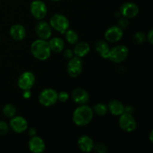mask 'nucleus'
<instances>
[{
  "label": "nucleus",
  "instance_id": "nucleus-36",
  "mask_svg": "<svg viewBox=\"0 0 153 153\" xmlns=\"http://www.w3.org/2000/svg\"><path fill=\"white\" fill-rule=\"evenodd\" d=\"M52 1H61V0H51Z\"/></svg>",
  "mask_w": 153,
  "mask_h": 153
},
{
  "label": "nucleus",
  "instance_id": "nucleus-1",
  "mask_svg": "<svg viewBox=\"0 0 153 153\" xmlns=\"http://www.w3.org/2000/svg\"><path fill=\"white\" fill-rule=\"evenodd\" d=\"M94 117V111L90 106L81 105L75 109L73 114V121L78 126H85L88 125Z\"/></svg>",
  "mask_w": 153,
  "mask_h": 153
},
{
  "label": "nucleus",
  "instance_id": "nucleus-30",
  "mask_svg": "<svg viewBox=\"0 0 153 153\" xmlns=\"http://www.w3.org/2000/svg\"><path fill=\"white\" fill-rule=\"evenodd\" d=\"M64 57L66 58V59L70 60V58H72L74 55V53H73V51H72L71 49H66V50L64 51Z\"/></svg>",
  "mask_w": 153,
  "mask_h": 153
},
{
  "label": "nucleus",
  "instance_id": "nucleus-20",
  "mask_svg": "<svg viewBox=\"0 0 153 153\" xmlns=\"http://www.w3.org/2000/svg\"><path fill=\"white\" fill-rule=\"evenodd\" d=\"M91 50L90 45L86 42H79L76 43L73 49V53L75 56L79 57V58H83L85 55H88Z\"/></svg>",
  "mask_w": 153,
  "mask_h": 153
},
{
  "label": "nucleus",
  "instance_id": "nucleus-13",
  "mask_svg": "<svg viewBox=\"0 0 153 153\" xmlns=\"http://www.w3.org/2000/svg\"><path fill=\"white\" fill-rule=\"evenodd\" d=\"M104 36L106 41L110 42V43H116L123 38V31L119 26L114 25L106 30Z\"/></svg>",
  "mask_w": 153,
  "mask_h": 153
},
{
  "label": "nucleus",
  "instance_id": "nucleus-18",
  "mask_svg": "<svg viewBox=\"0 0 153 153\" xmlns=\"http://www.w3.org/2000/svg\"><path fill=\"white\" fill-rule=\"evenodd\" d=\"M108 111L114 116H120L124 113L125 106L120 101L117 100H113L107 105Z\"/></svg>",
  "mask_w": 153,
  "mask_h": 153
},
{
  "label": "nucleus",
  "instance_id": "nucleus-23",
  "mask_svg": "<svg viewBox=\"0 0 153 153\" xmlns=\"http://www.w3.org/2000/svg\"><path fill=\"white\" fill-rule=\"evenodd\" d=\"M93 111L99 116H105L108 111L107 105L104 103H97L93 108Z\"/></svg>",
  "mask_w": 153,
  "mask_h": 153
},
{
  "label": "nucleus",
  "instance_id": "nucleus-11",
  "mask_svg": "<svg viewBox=\"0 0 153 153\" xmlns=\"http://www.w3.org/2000/svg\"><path fill=\"white\" fill-rule=\"evenodd\" d=\"M121 16L127 19H132L137 16L139 13V7L135 3L128 1L121 5L120 9Z\"/></svg>",
  "mask_w": 153,
  "mask_h": 153
},
{
  "label": "nucleus",
  "instance_id": "nucleus-4",
  "mask_svg": "<svg viewBox=\"0 0 153 153\" xmlns=\"http://www.w3.org/2000/svg\"><path fill=\"white\" fill-rule=\"evenodd\" d=\"M128 55V49L124 45H117L111 49L109 52L108 59L116 64L123 62L127 58Z\"/></svg>",
  "mask_w": 153,
  "mask_h": 153
},
{
  "label": "nucleus",
  "instance_id": "nucleus-14",
  "mask_svg": "<svg viewBox=\"0 0 153 153\" xmlns=\"http://www.w3.org/2000/svg\"><path fill=\"white\" fill-rule=\"evenodd\" d=\"M71 97L73 101L79 105L87 104L90 99L88 91L82 88H77L73 90L71 94Z\"/></svg>",
  "mask_w": 153,
  "mask_h": 153
},
{
  "label": "nucleus",
  "instance_id": "nucleus-26",
  "mask_svg": "<svg viewBox=\"0 0 153 153\" xmlns=\"http://www.w3.org/2000/svg\"><path fill=\"white\" fill-rule=\"evenodd\" d=\"M94 149L98 153H106L108 152V147L103 143H94Z\"/></svg>",
  "mask_w": 153,
  "mask_h": 153
},
{
  "label": "nucleus",
  "instance_id": "nucleus-25",
  "mask_svg": "<svg viewBox=\"0 0 153 153\" xmlns=\"http://www.w3.org/2000/svg\"><path fill=\"white\" fill-rule=\"evenodd\" d=\"M133 42L136 44H141L146 40V35L142 31H137L133 36Z\"/></svg>",
  "mask_w": 153,
  "mask_h": 153
},
{
  "label": "nucleus",
  "instance_id": "nucleus-17",
  "mask_svg": "<svg viewBox=\"0 0 153 153\" xmlns=\"http://www.w3.org/2000/svg\"><path fill=\"white\" fill-rule=\"evenodd\" d=\"M77 144L79 149L84 152H91L94 149V140L88 135L81 136L78 140Z\"/></svg>",
  "mask_w": 153,
  "mask_h": 153
},
{
  "label": "nucleus",
  "instance_id": "nucleus-28",
  "mask_svg": "<svg viewBox=\"0 0 153 153\" xmlns=\"http://www.w3.org/2000/svg\"><path fill=\"white\" fill-rule=\"evenodd\" d=\"M69 100V94L66 91H61L58 94V100L61 102H65Z\"/></svg>",
  "mask_w": 153,
  "mask_h": 153
},
{
  "label": "nucleus",
  "instance_id": "nucleus-33",
  "mask_svg": "<svg viewBox=\"0 0 153 153\" xmlns=\"http://www.w3.org/2000/svg\"><path fill=\"white\" fill-rule=\"evenodd\" d=\"M133 111H134V108H133V107H131V106H126V107H125V108H124V112H126V113H128V114H132Z\"/></svg>",
  "mask_w": 153,
  "mask_h": 153
},
{
  "label": "nucleus",
  "instance_id": "nucleus-22",
  "mask_svg": "<svg viewBox=\"0 0 153 153\" xmlns=\"http://www.w3.org/2000/svg\"><path fill=\"white\" fill-rule=\"evenodd\" d=\"M64 34L65 36L66 40L70 44L74 45L79 41V35L74 30L67 29Z\"/></svg>",
  "mask_w": 153,
  "mask_h": 153
},
{
  "label": "nucleus",
  "instance_id": "nucleus-2",
  "mask_svg": "<svg viewBox=\"0 0 153 153\" xmlns=\"http://www.w3.org/2000/svg\"><path fill=\"white\" fill-rule=\"evenodd\" d=\"M31 52L36 59L39 61H46L50 57L52 51L48 41L39 38L31 43Z\"/></svg>",
  "mask_w": 153,
  "mask_h": 153
},
{
  "label": "nucleus",
  "instance_id": "nucleus-16",
  "mask_svg": "<svg viewBox=\"0 0 153 153\" xmlns=\"http://www.w3.org/2000/svg\"><path fill=\"white\" fill-rule=\"evenodd\" d=\"M10 37L16 41H21L26 37V30L25 27L20 24H15L12 25L9 31Z\"/></svg>",
  "mask_w": 153,
  "mask_h": 153
},
{
  "label": "nucleus",
  "instance_id": "nucleus-8",
  "mask_svg": "<svg viewBox=\"0 0 153 153\" xmlns=\"http://www.w3.org/2000/svg\"><path fill=\"white\" fill-rule=\"evenodd\" d=\"M82 70H83V62L81 58L75 56L69 60L67 66V71L70 77H78L82 73Z\"/></svg>",
  "mask_w": 153,
  "mask_h": 153
},
{
  "label": "nucleus",
  "instance_id": "nucleus-15",
  "mask_svg": "<svg viewBox=\"0 0 153 153\" xmlns=\"http://www.w3.org/2000/svg\"><path fill=\"white\" fill-rule=\"evenodd\" d=\"M28 146L29 150L33 153H42L46 149V144L43 140L37 135L30 138Z\"/></svg>",
  "mask_w": 153,
  "mask_h": 153
},
{
  "label": "nucleus",
  "instance_id": "nucleus-34",
  "mask_svg": "<svg viewBox=\"0 0 153 153\" xmlns=\"http://www.w3.org/2000/svg\"><path fill=\"white\" fill-rule=\"evenodd\" d=\"M31 97V92L30 90H27V91H24L23 93V97L25 99H29Z\"/></svg>",
  "mask_w": 153,
  "mask_h": 153
},
{
  "label": "nucleus",
  "instance_id": "nucleus-6",
  "mask_svg": "<svg viewBox=\"0 0 153 153\" xmlns=\"http://www.w3.org/2000/svg\"><path fill=\"white\" fill-rule=\"evenodd\" d=\"M119 126L123 131L132 132L137 128V122L132 114L124 112L119 117Z\"/></svg>",
  "mask_w": 153,
  "mask_h": 153
},
{
  "label": "nucleus",
  "instance_id": "nucleus-19",
  "mask_svg": "<svg viewBox=\"0 0 153 153\" xmlns=\"http://www.w3.org/2000/svg\"><path fill=\"white\" fill-rule=\"evenodd\" d=\"M110 49L109 47L108 43H107L106 40H98L96 41L95 43V49L101 58L103 59H108L109 52H110Z\"/></svg>",
  "mask_w": 153,
  "mask_h": 153
},
{
  "label": "nucleus",
  "instance_id": "nucleus-3",
  "mask_svg": "<svg viewBox=\"0 0 153 153\" xmlns=\"http://www.w3.org/2000/svg\"><path fill=\"white\" fill-rule=\"evenodd\" d=\"M49 25L53 29L64 34L70 26L68 18L61 13H56L52 16L49 20Z\"/></svg>",
  "mask_w": 153,
  "mask_h": 153
},
{
  "label": "nucleus",
  "instance_id": "nucleus-10",
  "mask_svg": "<svg viewBox=\"0 0 153 153\" xmlns=\"http://www.w3.org/2000/svg\"><path fill=\"white\" fill-rule=\"evenodd\" d=\"M9 126L14 132L20 134L28 129V121L23 117L15 115L10 118Z\"/></svg>",
  "mask_w": 153,
  "mask_h": 153
},
{
  "label": "nucleus",
  "instance_id": "nucleus-5",
  "mask_svg": "<svg viewBox=\"0 0 153 153\" xmlns=\"http://www.w3.org/2000/svg\"><path fill=\"white\" fill-rule=\"evenodd\" d=\"M39 102L44 107H51L58 101V93L52 88H46L40 92L38 97Z\"/></svg>",
  "mask_w": 153,
  "mask_h": 153
},
{
  "label": "nucleus",
  "instance_id": "nucleus-29",
  "mask_svg": "<svg viewBox=\"0 0 153 153\" xmlns=\"http://www.w3.org/2000/svg\"><path fill=\"white\" fill-rule=\"evenodd\" d=\"M128 25H129L128 19H127V18L126 17L121 18V19L119 20V22H118V26H119L120 28H122V29H125V28H126L128 26Z\"/></svg>",
  "mask_w": 153,
  "mask_h": 153
},
{
  "label": "nucleus",
  "instance_id": "nucleus-7",
  "mask_svg": "<svg viewBox=\"0 0 153 153\" xmlns=\"http://www.w3.org/2000/svg\"><path fill=\"white\" fill-rule=\"evenodd\" d=\"M47 6L41 0H34L30 4V12L33 17L41 20L47 14Z\"/></svg>",
  "mask_w": 153,
  "mask_h": 153
},
{
  "label": "nucleus",
  "instance_id": "nucleus-12",
  "mask_svg": "<svg viewBox=\"0 0 153 153\" xmlns=\"http://www.w3.org/2000/svg\"><path fill=\"white\" fill-rule=\"evenodd\" d=\"M35 32L40 39L49 40L52 36V27L46 21L40 20L35 25Z\"/></svg>",
  "mask_w": 153,
  "mask_h": 153
},
{
  "label": "nucleus",
  "instance_id": "nucleus-24",
  "mask_svg": "<svg viewBox=\"0 0 153 153\" xmlns=\"http://www.w3.org/2000/svg\"><path fill=\"white\" fill-rule=\"evenodd\" d=\"M2 113L6 117L11 118L14 117L16 114V108L13 105L6 104L2 109Z\"/></svg>",
  "mask_w": 153,
  "mask_h": 153
},
{
  "label": "nucleus",
  "instance_id": "nucleus-21",
  "mask_svg": "<svg viewBox=\"0 0 153 153\" xmlns=\"http://www.w3.org/2000/svg\"><path fill=\"white\" fill-rule=\"evenodd\" d=\"M49 47L52 52L55 53H60L63 52L65 46L64 41L60 37H53L48 41Z\"/></svg>",
  "mask_w": 153,
  "mask_h": 153
},
{
  "label": "nucleus",
  "instance_id": "nucleus-32",
  "mask_svg": "<svg viewBox=\"0 0 153 153\" xmlns=\"http://www.w3.org/2000/svg\"><path fill=\"white\" fill-rule=\"evenodd\" d=\"M28 135L30 137H34V136L37 135V130L35 129L34 128H30L28 130Z\"/></svg>",
  "mask_w": 153,
  "mask_h": 153
},
{
  "label": "nucleus",
  "instance_id": "nucleus-31",
  "mask_svg": "<svg viewBox=\"0 0 153 153\" xmlns=\"http://www.w3.org/2000/svg\"><path fill=\"white\" fill-rule=\"evenodd\" d=\"M146 40L150 44H153V30L150 29L146 35Z\"/></svg>",
  "mask_w": 153,
  "mask_h": 153
},
{
  "label": "nucleus",
  "instance_id": "nucleus-35",
  "mask_svg": "<svg viewBox=\"0 0 153 153\" xmlns=\"http://www.w3.org/2000/svg\"><path fill=\"white\" fill-rule=\"evenodd\" d=\"M152 136H153V131H150V133H149V140H150L151 143H152L153 142V139H152Z\"/></svg>",
  "mask_w": 153,
  "mask_h": 153
},
{
  "label": "nucleus",
  "instance_id": "nucleus-9",
  "mask_svg": "<svg viewBox=\"0 0 153 153\" xmlns=\"http://www.w3.org/2000/svg\"><path fill=\"white\" fill-rule=\"evenodd\" d=\"M35 80V76L32 72L25 71L19 76L17 81V85L22 91H27L34 86Z\"/></svg>",
  "mask_w": 153,
  "mask_h": 153
},
{
  "label": "nucleus",
  "instance_id": "nucleus-27",
  "mask_svg": "<svg viewBox=\"0 0 153 153\" xmlns=\"http://www.w3.org/2000/svg\"><path fill=\"white\" fill-rule=\"evenodd\" d=\"M9 131V125L4 121L0 120V136H4Z\"/></svg>",
  "mask_w": 153,
  "mask_h": 153
}]
</instances>
